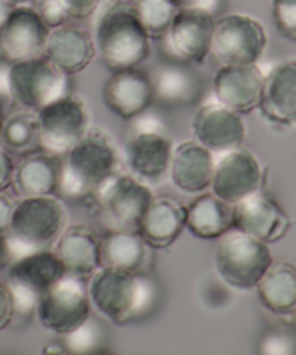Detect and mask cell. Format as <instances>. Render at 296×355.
I'll use <instances>...</instances> for the list:
<instances>
[{"instance_id":"6da1fadb","label":"cell","mask_w":296,"mask_h":355,"mask_svg":"<svg viewBox=\"0 0 296 355\" xmlns=\"http://www.w3.org/2000/svg\"><path fill=\"white\" fill-rule=\"evenodd\" d=\"M90 304L116 324L144 321L162 304V284L146 270L99 267L87 281Z\"/></svg>"},{"instance_id":"7a4b0ae2","label":"cell","mask_w":296,"mask_h":355,"mask_svg":"<svg viewBox=\"0 0 296 355\" xmlns=\"http://www.w3.org/2000/svg\"><path fill=\"white\" fill-rule=\"evenodd\" d=\"M68 211L55 196L21 198L14 205L9 232L2 236L7 263L52 250L66 229Z\"/></svg>"},{"instance_id":"3957f363","label":"cell","mask_w":296,"mask_h":355,"mask_svg":"<svg viewBox=\"0 0 296 355\" xmlns=\"http://www.w3.org/2000/svg\"><path fill=\"white\" fill-rule=\"evenodd\" d=\"M94 42L111 71L139 68L151 51V38L139 21L134 3L127 2L104 9L97 19Z\"/></svg>"},{"instance_id":"277c9868","label":"cell","mask_w":296,"mask_h":355,"mask_svg":"<svg viewBox=\"0 0 296 355\" xmlns=\"http://www.w3.org/2000/svg\"><path fill=\"white\" fill-rule=\"evenodd\" d=\"M120 156L113 139L101 130L89 134L62 156L58 193L64 198L90 196L118 170Z\"/></svg>"},{"instance_id":"5b68a950","label":"cell","mask_w":296,"mask_h":355,"mask_svg":"<svg viewBox=\"0 0 296 355\" xmlns=\"http://www.w3.org/2000/svg\"><path fill=\"white\" fill-rule=\"evenodd\" d=\"M272 262L269 245L239 229H229L218 238L215 270L231 288L241 291L255 290Z\"/></svg>"},{"instance_id":"8992f818","label":"cell","mask_w":296,"mask_h":355,"mask_svg":"<svg viewBox=\"0 0 296 355\" xmlns=\"http://www.w3.org/2000/svg\"><path fill=\"white\" fill-rule=\"evenodd\" d=\"M148 111L132 120L134 125L125 144V162L130 175L149 186L162 184L168 177L173 142L162 120Z\"/></svg>"},{"instance_id":"52a82bcc","label":"cell","mask_w":296,"mask_h":355,"mask_svg":"<svg viewBox=\"0 0 296 355\" xmlns=\"http://www.w3.org/2000/svg\"><path fill=\"white\" fill-rule=\"evenodd\" d=\"M90 198L107 231L139 232L141 220L153 201L151 187L134 175L114 173Z\"/></svg>"},{"instance_id":"ba28073f","label":"cell","mask_w":296,"mask_h":355,"mask_svg":"<svg viewBox=\"0 0 296 355\" xmlns=\"http://www.w3.org/2000/svg\"><path fill=\"white\" fill-rule=\"evenodd\" d=\"M71 76L58 68L47 55L10 64L12 101L38 113L49 104L71 94Z\"/></svg>"},{"instance_id":"9c48e42d","label":"cell","mask_w":296,"mask_h":355,"mask_svg":"<svg viewBox=\"0 0 296 355\" xmlns=\"http://www.w3.org/2000/svg\"><path fill=\"white\" fill-rule=\"evenodd\" d=\"M267 47L263 24L248 14H225L215 19L210 54L222 66L256 64Z\"/></svg>"},{"instance_id":"30bf717a","label":"cell","mask_w":296,"mask_h":355,"mask_svg":"<svg viewBox=\"0 0 296 355\" xmlns=\"http://www.w3.org/2000/svg\"><path fill=\"white\" fill-rule=\"evenodd\" d=\"M40 127V149L64 156L90 130V114L85 104L73 94L49 104L37 113Z\"/></svg>"},{"instance_id":"8fae6325","label":"cell","mask_w":296,"mask_h":355,"mask_svg":"<svg viewBox=\"0 0 296 355\" xmlns=\"http://www.w3.org/2000/svg\"><path fill=\"white\" fill-rule=\"evenodd\" d=\"M90 305L87 281L66 274L42 295L37 315L44 328L64 335L89 318Z\"/></svg>"},{"instance_id":"7c38bea8","label":"cell","mask_w":296,"mask_h":355,"mask_svg":"<svg viewBox=\"0 0 296 355\" xmlns=\"http://www.w3.org/2000/svg\"><path fill=\"white\" fill-rule=\"evenodd\" d=\"M262 187L263 168L253 153L239 148L215 162L210 189L225 203L236 205Z\"/></svg>"},{"instance_id":"4fadbf2b","label":"cell","mask_w":296,"mask_h":355,"mask_svg":"<svg viewBox=\"0 0 296 355\" xmlns=\"http://www.w3.org/2000/svg\"><path fill=\"white\" fill-rule=\"evenodd\" d=\"M291 225L293 222L283 207L263 189L232 205V227L267 245L283 239Z\"/></svg>"},{"instance_id":"5bb4252c","label":"cell","mask_w":296,"mask_h":355,"mask_svg":"<svg viewBox=\"0 0 296 355\" xmlns=\"http://www.w3.org/2000/svg\"><path fill=\"white\" fill-rule=\"evenodd\" d=\"M51 28L35 7L16 6L0 30V52L9 62H21L45 54Z\"/></svg>"},{"instance_id":"9a60e30c","label":"cell","mask_w":296,"mask_h":355,"mask_svg":"<svg viewBox=\"0 0 296 355\" xmlns=\"http://www.w3.org/2000/svg\"><path fill=\"white\" fill-rule=\"evenodd\" d=\"M215 16L207 10H177L163 42L177 61L201 64L211 52Z\"/></svg>"},{"instance_id":"2e32d148","label":"cell","mask_w":296,"mask_h":355,"mask_svg":"<svg viewBox=\"0 0 296 355\" xmlns=\"http://www.w3.org/2000/svg\"><path fill=\"white\" fill-rule=\"evenodd\" d=\"M194 141L211 153L234 151L246 139V125L241 114L231 107L217 103H208L198 110L193 120Z\"/></svg>"},{"instance_id":"e0dca14e","label":"cell","mask_w":296,"mask_h":355,"mask_svg":"<svg viewBox=\"0 0 296 355\" xmlns=\"http://www.w3.org/2000/svg\"><path fill=\"white\" fill-rule=\"evenodd\" d=\"M103 99L111 113L132 121L155 104L151 75L141 68L113 71L104 85Z\"/></svg>"},{"instance_id":"ac0fdd59","label":"cell","mask_w":296,"mask_h":355,"mask_svg":"<svg viewBox=\"0 0 296 355\" xmlns=\"http://www.w3.org/2000/svg\"><path fill=\"white\" fill-rule=\"evenodd\" d=\"M155 104L166 110L193 107L201 101L204 83L193 64L184 61H166L151 73Z\"/></svg>"},{"instance_id":"d6986e66","label":"cell","mask_w":296,"mask_h":355,"mask_svg":"<svg viewBox=\"0 0 296 355\" xmlns=\"http://www.w3.org/2000/svg\"><path fill=\"white\" fill-rule=\"evenodd\" d=\"M265 75L256 64L222 66L214 78L215 99L239 114L260 106Z\"/></svg>"},{"instance_id":"ffe728a7","label":"cell","mask_w":296,"mask_h":355,"mask_svg":"<svg viewBox=\"0 0 296 355\" xmlns=\"http://www.w3.org/2000/svg\"><path fill=\"white\" fill-rule=\"evenodd\" d=\"M96 52V42L89 31L69 21L51 30L44 55H47L61 71L73 76L89 68Z\"/></svg>"},{"instance_id":"44dd1931","label":"cell","mask_w":296,"mask_h":355,"mask_svg":"<svg viewBox=\"0 0 296 355\" xmlns=\"http://www.w3.org/2000/svg\"><path fill=\"white\" fill-rule=\"evenodd\" d=\"M260 113L279 127L296 125V61L279 62L263 82Z\"/></svg>"},{"instance_id":"7402d4cb","label":"cell","mask_w":296,"mask_h":355,"mask_svg":"<svg viewBox=\"0 0 296 355\" xmlns=\"http://www.w3.org/2000/svg\"><path fill=\"white\" fill-rule=\"evenodd\" d=\"M214 153L196 141L180 142L173 148L168 179L186 194H201L210 189L214 175Z\"/></svg>"},{"instance_id":"603a6c76","label":"cell","mask_w":296,"mask_h":355,"mask_svg":"<svg viewBox=\"0 0 296 355\" xmlns=\"http://www.w3.org/2000/svg\"><path fill=\"white\" fill-rule=\"evenodd\" d=\"M52 252L66 274L87 279L101 267V236L87 225H69L54 243Z\"/></svg>"},{"instance_id":"cb8c5ba5","label":"cell","mask_w":296,"mask_h":355,"mask_svg":"<svg viewBox=\"0 0 296 355\" xmlns=\"http://www.w3.org/2000/svg\"><path fill=\"white\" fill-rule=\"evenodd\" d=\"M187 207L168 196L153 198L141 220L139 234L149 248H168L186 229Z\"/></svg>"},{"instance_id":"d4e9b609","label":"cell","mask_w":296,"mask_h":355,"mask_svg":"<svg viewBox=\"0 0 296 355\" xmlns=\"http://www.w3.org/2000/svg\"><path fill=\"white\" fill-rule=\"evenodd\" d=\"M62 156L45 151L21 156L14 168L12 187L21 198L54 196L59 187Z\"/></svg>"},{"instance_id":"484cf974","label":"cell","mask_w":296,"mask_h":355,"mask_svg":"<svg viewBox=\"0 0 296 355\" xmlns=\"http://www.w3.org/2000/svg\"><path fill=\"white\" fill-rule=\"evenodd\" d=\"M64 276L66 270L55 253L52 250H42L9 263L7 283L26 288L42 298L49 288L54 286Z\"/></svg>"},{"instance_id":"4316f807","label":"cell","mask_w":296,"mask_h":355,"mask_svg":"<svg viewBox=\"0 0 296 355\" xmlns=\"http://www.w3.org/2000/svg\"><path fill=\"white\" fill-rule=\"evenodd\" d=\"M255 290L267 311L277 315L296 314V267L290 262L270 263Z\"/></svg>"},{"instance_id":"83f0119b","label":"cell","mask_w":296,"mask_h":355,"mask_svg":"<svg viewBox=\"0 0 296 355\" xmlns=\"http://www.w3.org/2000/svg\"><path fill=\"white\" fill-rule=\"evenodd\" d=\"M186 229L201 239H218L232 229V205L214 193L198 194L187 207Z\"/></svg>"},{"instance_id":"f1b7e54d","label":"cell","mask_w":296,"mask_h":355,"mask_svg":"<svg viewBox=\"0 0 296 355\" xmlns=\"http://www.w3.org/2000/svg\"><path fill=\"white\" fill-rule=\"evenodd\" d=\"M148 243L139 232L107 231L101 236V267L139 272L148 260Z\"/></svg>"},{"instance_id":"f546056e","label":"cell","mask_w":296,"mask_h":355,"mask_svg":"<svg viewBox=\"0 0 296 355\" xmlns=\"http://www.w3.org/2000/svg\"><path fill=\"white\" fill-rule=\"evenodd\" d=\"M0 144L10 155L17 156L40 151V127L37 113L23 110L6 118L0 128Z\"/></svg>"},{"instance_id":"4dcf8cb0","label":"cell","mask_w":296,"mask_h":355,"mask_svg":"<svg viewBox=\"0 0 296 355\" xmlns=\"http://www.w3.org/2000/svg\"><path fill=\"white\" fill-rule=\"evenodd\" d=\"M61 336V345L68 355H94L106 347L107 329L103 321L90 314L82 324Z\"/></svg>"},{"instance_id":"1f68e13d","label":"cell","mask_w":296,"mask_h":355,"mask_svg":"<svg viewBox=\"0 0 296 355\" xmlns=\"http://www.w3.org/2000/svg\"><path fill=\"white\" fill-rule=\"evenodd\" d=\"M135 14L144 26L146 33L153 40H163L166 31L172 26V21L177 14V7L172 0H135Z\"/></svg>"},{"instance_id":"d6a6232c","label":"cell","mask_w":296,"mask_h":355,"mask_svg":"<svg viewBox=\"0 0 296 355\" xmlns=\"http://www.w3.org/2000/svg\"><path fill=\"white\" fill-rule=\"evenodd\" d=\"M259 355H296V335L288 329H270L260 340Z\"/></svg>"},{"instance_id":"836d02e7","label":"cell","mask_w":296,"mask_h":355,"mask_svg":"<svg viewBox=\"0 0 296 355\" xmlns=\"http://www.w3.org/2000/svg\"><path fill=\"white\" fill-rule=\"evenodd\" d=\"M272 16L279 33L296 42V0H272Z\"/></svg>"},{"instance_id":"e575fe53","label":"cell","mask_w":296,"mask_h":355,"mask_svg":"<svg viewBox=\"0 0 296 355\" xmlns=\"http://www.w3.org/2000/svg\"><path fill=\"white\" fill-rule=\"evenodd\" d=\"M35 9H37V12L40 14L44 23L51 30L62 26V24L69 23L73 19L68 7H66V3L62 0H37Z\"/></svg>"},{"instance_id":"d590c367","label":"cell","mask_w":296,"mask_h":355,"mask_svg":"<svg viewBox=\"0 0 296 355\" xmlns=\"http://www.w3.org/2000/svg\"><path fill=\"white\" fill-rule=\"evenodd\" d=\"M14 159L12 155L0 144V193L12 186V177H14Z\"/></svg>"},{"instance_id":"8d00e7d4","label":"cell","mask_w":296,"mask_h":355,"mask_svg":"<svg viewBox=\"0 0 296 355\" xmlns=\"http://www.w3.org/2000/svg\"><path fill=\"white\" fill-rule=\"evenodd\" d=\"M62 2L66 3L73 19H83L96 12L101 0H62Z\"/></svg>"},{"instance_id":"74e56055","label":"cell","mask_w":296,"mask_h":355,"mask_svg":"<svg viewBox=\"0 0 296 355\" xmlns=\"http://www.w3.org/2000/svg\"><path fill=\"white\" fill-rule=\"evenodd\" d=\"M12 322V300L6 281H0V331Z\"/></svg>"},{"instance_id":"f35d334b","label":"cell","mask_w":296,"mask_h":355,"mask_svg":"<svg viewBox=\"0 0 296 355\" xmlns=\"http://www.w3.org/2000/svg\"><path fill=\"white\" fill-rule=\"evenodd\" d=\"M220 2L222 0H172L179 10H207L210 14L217 12Z\"/></svg>"},{"instance_id":"ab89813d","label":"cell","mask_w":296,"mask_h":355,"mask_svg":"<svg viewBox=\"0 0 296 355\" xmlns=\"http://www.w3.org/2000/svg\"><path fill=\"white\" fill-rule=\"evenodd\" d=\"M10 64L12 62L0 59V103L6 106L12 101V89H10Z\"/></svg>"},{"instance_id":"60d3db41","label":"cell","mask_w":296,"mask_h":355,"mask_svg":"<svg viewBox=\"0 0 296 355\" xmlns=\"http://www.w3.org/2000/svg\"><path fill=\"white\" fill-rule=\"evenodd\" d=\"M14 205L16 203H14L7 194L0 193V238L9 232L10 220H12Z\"/></svg>"},{"instance_id":"b9f144b4","label":"cell","mask_w":296,"mask_h":355,"mask_svg":"<svg viewBox=\"0 0 296 355\" xmlns=\"http://www.w3.org/2000/svg\"><path fill=\"white\" fill-rule=\"evenodd\" d=\"M14 7H16V3H12L10 0H0V30H2L3 24L7 23Z\"/></svg>"},{"instance_id":"7bdbcfd3","label":"cell","mask_w":296,"mask_h":355,"mask_svg":"<svg viewBox=\"0 0 296 355\" xmlns=\"http://www.w3.org/2000/svg\"><path fill=\"white\" fill-rule=\"evenodd\" d=\"M61 354H66L61 343H54V345H49V347H45V350H44V355H61Z\"/></svg>"},{"instance_id":"ee69618b","label":"cell","mask_w":296,"mask_h":355,"mask_svg":"<svg viewBox=\"0 0 296 355\" xmlns=\"http://www.w3.org/2000/svg\"><path fill=\"white\" fill-rule=\"evenodd\" d=\"M7 263V257H6V250H3V243L2 238H0V269H3V266Z\"/></svg>"},{"instance_id":"f6af8a7d","label":"cell","mask_w":296,"mask_h":355,"mask_svg":"<svg viewBox=\"0 0 296 355\" xmlns=\"http://www.w3.org/2000/svg\"><path fill=\"white\" fill-rule=\"evenodd\" d=\"M3 120H6V118H3V104L0 103V128H2Z\"/></svg>"},{"instance_id":"bcb514c9","label":"cell","mask_w":296,"mask_h":355,"mask_svg":"<svg viewBox=\"0 0 296 355\" xmlns=\"http://www.w3.org/2000/svg\"><path fill=\"white\" fill-rule=\"evenodd\" d=\"M12 3H16V6H23V3L26 2H31V0H10Z\"/></svg>"},{"instance_id":"7dc6e473","label":"cell","mask_w":296,"mask_h":355,"mask_svg":"<svg viewBox=\"0 0 296 355\" xmlns=\"http://www.w3.org/2000/svg\"><path fill=\"white\" fill-rule=\"evenodd\" d=\"M94 355H113V354H107L106 350H103V352H97V354H94Z\"/></svg>"},{"instance_id":"c3c4849f","label":"cell","mask_w":296,"mask_h":355,"mask_svg":"<svg viewBox=\"0 0 296 355\" xmlns=\"http://www.w3.org/2000/svg\"><path fill=\"white\" fill-rule=\"evenodd\" d=\"M61 355H68V354H61Z\"/></svg>"}]
</instances>
